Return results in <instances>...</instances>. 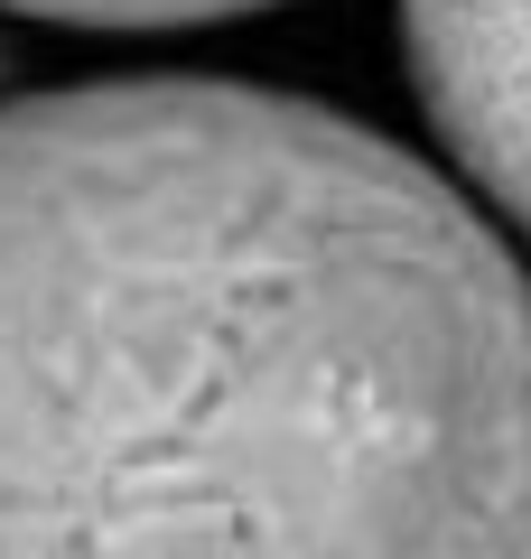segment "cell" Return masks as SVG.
Here are the masks:
<instances>
[{
  "instance_id": "4",
  "label": "cell",
  "mask_w": 531,
  "mask_h": 559,
  "mask_svg": "<svg viewBox=\"0 0 531 559\" xmlns=\"http://www.w3.org/2000/svg\"><path fill=\"white\" fill-rule=\"evenodd\" d=\"M0 94H10V57H0Z\"/></svg>"
},
{
  "instance_id": "1",
  "label": "cell",
  "mask_w": 531,
  "mask_h": 559,
  "mask_svg": "<svg viewBox=\"0 0 531 559\" xmlns=\"http://www.w3.org/2000/svg\"><path fill=\"white\" fill-rule=\"evenodd\" d=\"M0 559H531V261L290 84L0 94Z\"/></svg>"
},
{
  "instance_id": "3",
  "label": "cell",
  "mask_w": 531,
  "mask_h": 559,
  "mask_svg": "<svg viewBox=\"0 0 531 559\" xmlns=\"http://www.w3.org/2000/svg\"><path fill=\"white\" fill-rule=\"evenodd\" d=\"M20 20H57V28H224L252 20V10H280V0H0Z\"/></svg>"
},
{
  "instance_id": "2",
  "label": "cell",
  "mask_w": 531,
  "mask_h": 559,
  "mask_svg": "<svg viewBox=\"0 0 531 559\" xmlns=\"http://www.w3.org/2000/svg\"><path fill=\"white\" fill-rule=\"evenodd\" d=\"M401 66L457 187L531 242V0H401Z\"/></svg>"
}]
</instances>
